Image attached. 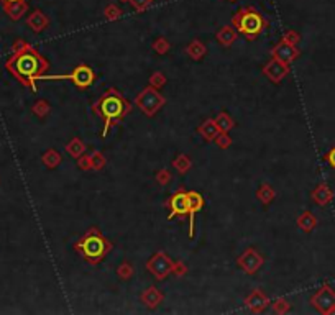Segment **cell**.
Wrapping results in <instances>:
<instances>
[{
  "label": "cell",
  "mask_w": 335,
  "mask_h": 315,
  "mask_svg": "<svg viewBox=\"0 0 335 315\" xmlns=\"http://www.w3.org/2000/svg\"><path fill=\"white\" fill-rule=\"evenodd\" d=\"M41 81H71L77 89L85 90L90 89L97 81L95 71L89 64H77L69 74H55V76H43Z\"/></svg>",
  "instance_id": "5"
},
{
  "label": "cell",
  "mask_w": 335,
  "mask_h": 315,
  "mask_svg": "<svg viewBox=\"0 0 335 315\" xmlns=\"http://www.w3.org/2000/svg\"><path fill=\"white\" fill-rule=\"evenodd\" d=\"M312 307L322 315L335 313V291L330 284H322L311 297Z\"/></svg>",
  "instance_id": "7"
},
{
  "label": "cell",
  "mask_w": 335,
  "mask_h": 315,
  "mask_svg": "<svg viewBox=\"0 0 335 315\" xmlns=\"http://www.w3.org/2000/svg\"><path fill=\"white\" fill-rule=\"evenodd\" d=\"M66 153H68L71 158H74V160H77L79 156H82L85 153V143L79 136H74L68 144H66Z\"/></svg>",
  "instance_id": "24"
},
{
  "label": "cell",
  "mask_w": 335,
  "mask_h": 315,
  "mask_svg": "<svg viewBox=\"0 0 335 315\" xmlns=\"http://www.w3.org/2000/svg\"><path fill=\"white\" fill-rule=\"evenodd\" d=\"M271 307H273V312L274 313H279V315H282V313H288L289 310H291V304L284 299V297H278L276 300H273L271 302Z\"/></svg>",
  "instance_id": "33"
},
{
  "label": "cell",
  "mask_w": 335,
  "mask_h": 315,
  "mask_svg": "<svg viewBox=\"0 0 335 315\" xmlns=\"http://www.w3.org/2000/svg\"><path fill=\"white\" fill-rule=\"evenodd\" d=\"M166 81H168L166 76H164L163 72H160V71H156V72H153V74L150 76V85H151V87L158 89V90L166 85Z\"/></svg>",
  "instance_id": "34"
},
{
  "label": "cell",
  "mask_w": 335,
  "mask_h": 315,
  "mask_svg": "<svg viewBox=\"0 0 335 315\" xmlns=\"http://www.w3.org/2000/svg\"><path fill=\"white\" fill-rule=\"evenodd\" d=\"M269 55H271V58L278 59V61L291 66V64L296 61V59L301 56V51H299L298 46L289 44V43H286V41H279V43L271 49V52H269Z\"/></svg>",
  "instance_id": "12"
},
{
  "label": "cell",
  "mask_w": 335,
  "mask_h": 315,
  "mask_svg": "<svg viewBox=\"0 0 335 315\" xmlns=\"http://www.w3.org/2000/svg\"><path fill=\"white\" fill-rule=\"evenodd\" d=\"M197 133H199L206 141H214L215 136L219 135L220 131H219V128H217L214 118H207V120H204L199 127H197Z\"/></svg>",
  "instance_id": "20"
},
{
  "label": "cell",
  "mask_w": 335,
  "mask_h": 315,
  "mask_svg": "<svg viewBox=\"0 0 335 315\" xmlns=\"http://www.w3.org/2000/svg\"><path fill=\"white\" fill-rule=\"evenodd\" d=\"M164 103H166V98H164L163 94H160V90L151 87V85H148V87L141 89L140 92L136 94L135 97V105L138 109H140L141 114H145L147 117H155L158 112H160Z\"/></svg>",
  "instance_id": "6"
},
{
  "label": "cell",
  "mask_w": 335,
  "mask_h": 315,
  "mask_svg": "<svg viewBox=\"0 0 335 315\" xmlns=\"http://www.w3.org/2000/svg\"><path fill=\"white\" fill-rule=\"evenodd\" d=\"M186 55L193 59V61H196V63H199V61H202L204 58H206V55H207V48H206V44H204L201 39H193L187 46H186Z\"/></svg>",
  "instance_id": "21"
},
{
  "label": "cell",
  "mask_w": 335,
  "mask_h": 315,
  "mask_svg": "<svg viewBox=\"0 0 335 315\" xmlns=\"http://www.w3.org/2000/svg\"><path fill=\"white\" fill-rule=\"evenodd\" d=\"M296 223H298V227L302 230L304 233H311L315 230V227H317V217H315L311 210H306V212H302L298 220H296Z\"/></svg>",
  "instance_id": "22"
},
{
  "label": "cell",
  "mask_w": 335,
  "mask_h": 315,
  "mask_svg": "<svg viewBox=\"0 0 335 315\" xmlns=\"http://www.w3.org/2000/svg\"><path fill=\"white\" fill-rule=\"evenodd\" d=\"M187 265L186 262H182V261H174V265H173V273L171 274H174L176 278H184V276L187 274Z\"/></svg>",
  "instance_id": "38"
},
{
  "label": "cell",
  "mask_w": 335,
  "mask_h": 315,
  "mask_svg": "<svg viewBox=\"0 0 335 315\" xmlns=\"http://www.w3.org/2000/svg\"><path fill=\"white\" fill-rule=\"evenodd\" d=\"M117 276H118V278H120L122 281H130V279L135 276V268H133V265H131V262H128V261L120 262V265H118V268H117Z\"/></svg>",
  "instance_id": "28"
},
{
  "label": "cell",
  "mask_w": 335,
  "mask_h": 315,
  "mask_svg": "<svg viewBox=\"0 0 335 315\" xmlns=\"http://www.w3.org/2000/svg\"><path fill=\"white\" fill-rule=\"evenodd\" d=\"M189 197V236L194 238V219L196 214L204 207V197L197 190H187Z\"/></svg>",
  "instance_id": "14"
},
{
  "label": "cell",
  "mask_w": 335,
  "mask_h": 315,
  "mask_svg": "<svg viewBox=\"0 0 335 315\" xmlns=\"http://www.w3.org/2000/svg\"><path fill=\"white\" fill-rule=\"evenodd\" d=\"M163 300H164V294L155 286H150L141 292V302L150 310H155L156 307H160Z\"/></svg>",
  "instance_id": "15"
},
{
  "label": "cell",
  "mask_w": 335,
  "mask_h": 315,
  "mask_svg": "<svg viewBox=\"0 0 335 315\" xmlns=\"http://www.w3.org/2000/svg\"><path fill=\"white\" fill-rule=\"evenodd\" d=\"M130 4L133 5V9L136 12H145L148 10L151 4H153V0H130Z\"/></svg>",
  "instance_id": "40"
},
{
  "label": "cell",
  "mask_w": 335,
  "mask_h": 315,
  "mask_svg": "<svg viewBox=\"0 0 335 315\" xmlns=\"http://www.w3.org/2000/svg\"><path fill=\"white\" fill-rule=\"evenodd\" d=\"M26 25H28L35 33H41V31H44L46 28H48L50 18L46 17L41 10H35L28 18H26Z\"/></svg>",
  "instance_id": "17"
},
{
  "label": "cell",
  "mask_w": 335,
  "mask_h": 315,
  "mask_svg": "<svg viewBox=\"0 0 335 315\" xmlns=\"http://www.w3.org/2000/svg\"><path fill=\"white\" fill-rule=\"evenodd\" d=\"M214 120H215V125H217V128H219V131H223V133H228V131L235 127L233 117H230L227 112H219Z\"/></svg>",
  "instance_id": "26"
},
{
  "label": "cell",
  "mask_w": 335,
  "mask_h": 315,
  "mask_svg": "<svg viewBox=\"0 0 335 315\" xmlns=\"http://www.w3.org/2000/svg\"><path fill=\"white\" fill-rule=\"evenodd\" d=\"M281 41H286V43H289V44L298 46V43L301 41V35H299L298 31H294V30H288L284 35H282Z\"/></svg>",
  "instance_id": "37"
},
{
  "label": "cell",
  "mask_w": 335,
  "mask_h": 315,
  "mask_svg": "<svg viewBox=\"0 0 335 315\" xmlns=\"http://www.w3.org/2000/svg\"><path fill=\"white\" fill-rule=\"evenodd\" d=\"M72 248H74V251H77L82 256L84 261H87L92 266H97L99 262L107 258V254L112 251L114 245H112L110 240H107L99 232L97 227H90L87 232L72 245Z\"/></svg>",
  "instance_id": "3"
},
{
  "label": "cell",
  "mask_w": 335,
  "mask_h": 315,
  "mask_svg": "<svg viewBox=\"0 0 335 315\" xmlns=\"http://www.w3.org/2000/svg\"><path fill=\"white\" fill-rule=\"evenodd\" d=\"M311 199L317 203L319 207H325L333 199V190L328 187L325 182H322L311 192Z\"/></svg>",
  "instance_id": "16"
},
{
  "label": "cell",
  "mask_w": 335,
  "mask_h": 315,
  "mask_svg": "<svg viewBox=\"0 0 335 315\" xmlns=\"http://www.w3.org/2000/svg\"><path fill=\"white\" fill-rule=\"evenodd\" d=\"M151 48H153V51L156 52V55L164 56V55H168V51L171 49V43H169L168 38L158 36L153 41V44H151Z\"/></svg>",
  "instance_id": "29"
},
{
  "label": "cell",
  "mask_w": 335,
  "mask_h": 315,
  "mask_svg": "<svg viewBox=\"0 0 335 315\" xmlns=\"http://www.w3.org/2000/svg\"><path fill=\"white\" fill-rule=\"evenodd\" d=\"M190 166H193V161H190V158L187 154H177L173 160V168L179 174H187Z\"/></svg>",
  "instance_id": "27"
},
{
  "label": "cell",
  "mask_w": 335,
  "mask_h": 315,
  "mask_svg": "<svg viewBox=\"0 0 335 315\" xmlns=\"http://www.w3.org/2000/svg\"><path fill=\"white\" fill-rule=\"evenodd\" d=\"M245 304L252 313H263L269 305H271V300H269L265 291H261V289H253L248 297L245 299Z\"/></svg>",
  "instance_id": "13"
},
{
  "label": "cell",
  "mask_w": 335,
  "mask_h": 315,
  "mask_svg": "<svg viewBox=\"0 0 335 315\" xmlns=\"http://www.w3.org/2000/svg\"><path fill=\"white\" fill-rule=\"evenodd\" d=\"M256 199H258L265 207H268L269 203L276 199V192H274L273 186H269L268 182H263L258 187V190H256Z\"/></svg>",
  "instance_id": "23"
},
{
  "label": "cell",
  "mask_w": 335,
  "mask_h": 315,
  "mask_svg": "<svg viewBox=\"0 0 335 315\" xmlns=\"http://www.w3.org/2000/svg\"><path fill=\"white\" fill-rule=\"evenodd\" d=\"M171 179H173V176H171V173L166 169V168H163V169H160V171H156V174H155V181L160 184V186H168V184L171 182Z\"/></svg>",
  "instance_id": "35"
},
{
  "label": "cell",
  "mask_w": 335,
  "mask_h": 315,
  "mask_svg": "<svg viewBox=\"0 0 335 315\" xmlns=\"http://www.w3.org/2000/svg\"><path fill=\"white\" fill-rule=\"evenodd\" d=\"M238 38V31H236L233 26H222V28L215 33V39L217 43L222 44L223 48H230Z\"/></svg>",
  "instance_id": "18"
},
{
  "label": "cell",
  "mask_w": 335,
  "mask_h": 315,
  "mask_svg": "<svg viewBox=\"0 0 335 315\" xmlns=\"http://www.w3.org/2000/svg\"><path fill=\"white\" fill-rule=\"evenodd\" d=\"M4 10L7 15L10 17V20L13 22H17V20L22 18L26 10H28V4L25 2V0H18V2H9V4H4Z\"/></svg>",
  "instance_id": "19"
},
{
  "label": "cell",
  "mask_w": 335,
  "mask_h": 315,
  "mask_svg": "<svg viewBox=\"0 0 335 315\" xmlns=\"http://www.w3.org/2000/svg\"><path fill=\"white\" fill-rule=\"evenodd\" d=\"M118 2H130V0H118Z\"/></svg>",
  "instance_id": "43"
},
{
  "label": "cell",
  "mask_w": 335,
  "mask_h": 315,
  "mask_svg": "<svg viewBox=\"0 0 335 315\" xmlns=\"http://www.w3.org/2000/svg\"><path fill=\"white\" fill-rule=\"evenodd\" d=\"M261 72L266 76L268 81H271L273 84H279L282 79L289 74V64H284V63L278 61V59L271 58L261 68Z\"/></svg>",
  "instance_id": "11"
},
{
  "label": "cell",
  "mask_w": 335,
  "mask_h": 315,
  "mask_svg": "<svg viewBox=\"0 0 335 315\" xmlns=\"http://www.w3.org/2000/svg\"><path fill=\"white\" fill-rule=\"evenodd\" d=\"M61 161H63V158L55 148H50L48 151H44L43 156H41V163L48 169H56L59 164H61Z\"/></svg>",
  "instance_id": "25"
},
{
  "label": "cell",
  "mask_w": 335,
  "mask_h": 315,
  "mask_svg": "<svg viewBox=\"0 0 335 315\" xmlns=\"http://www.w3.org/2000/svg\"><path fill=\"white\" fill-rule=\"evenodd\" d=\"M90 164H92V171H102L105 168L107 161H105V156L102 154V151H99V149L92 151L90 153Z\"/></svg>",
  "instance_id": "31"
},
{
  "label": "cell",
  "mask_w": 335,
  "mask_h": 315,
  "mask_svg": "<svg viewBox=\"0 0 335 315\" xmlns=\"http://www.w3.org/2000/svg\"><path fill=\"white\" fill-rule=\"evenodd\" d=\"M104 15H105V18L109 20V22H114V20H118L123 15V10L115 4H109L104 9Z\"/></svg>",
  "instance_id": "32"
},
{
  "label": "cell",
  "mask_w": 335,
  "mask_h": 315,
  "mask_svg": "<svg viewBox=\"0 0 335 315\" xmlns=\"http://www.w3.org/2000/svg\"><path fill=\"white\" fill-rule=\"evenodd\" d=\"M232 25L242 36H245L252 41V39L258 38L268 28L269 23L253 7H243V9L235 12V15L232 17Z\"/></svg>",
  "instance_id": "4"
},
{
  "label": "cell",
  "mask_w": 335,
  "mask_h": 315,
  "mask_svg": "<svg viewBox=\"0 0 335 315\" xmlns=\"http://www.w3.org/2000/svg\"><path fill=\"white\" fill-rule=\"evenodd\" d=\"M265 265V256L253 246H248L238 258H236V266L247 274H256Z\"/></svg>",
  "instance_id": "9"
},
{
  "label": "cell",
  "mask_w": 335,
  "mask_h": 315,
  "mask_svg": "<svg viewBox=\"0 0 335 315\" xmlns=\"http://www.w3.org/2000/svg\"><path fill=\"white\" fill-rule=\"evenodd\" d=\"M324 160H325V161H327V163L330 164V166L335 169V144H333V146H332L330 149H328L327 153H325Z\"/></svg>",
  "instance_id": "41"
},
{
  "label": "cell",
  "mask_w": 335,
  "mask_h": 315,
  "mask_svg": "<svg viewBox=\"0 0 335 315\" xmlns=\"http://www.w3.org/2000/svg\"><path fill=\"white\" fill-rule=\"evenodd\" d=\"M214 143H215L220 149H227V148L232 146V138H230L228 133H223V131H220V133L215 136Z\"/></svg>",
  "instance_id": "36"
},
{
  "label": "cell",
  "mask_w": 335,
  "mask_h": 315,
  "mask_svg": "<svg viewBox=\"0 0 335 315\" xmlns=\"http://www.w3.org/2000/svg\"><path fill=\"white\" fill-rule=\"evenodd\" d=\"M51 64L43 55H39L36 48L26 43L22 49L12 51V56L7 59L5 69L17 79V81L33 92H38L36 81H41L46 71H50Z\"/></svg>",
  "instance_id": "1"
},
{
  "label": "cell",
  "mask_w": 335,
  "mask_h": 315,
  "mask_svg": "<svg viewBox=\"0 0 335 315\" xmlns=\"http://www.w3.org/2000/svg\"><path fill=\"white\" fill-rule=\"evenodd\" d=\"M9 2H18V0H4V4H9Z\"/></svg>",
  "instance_id": "42"
},
{
  "label": "cell",
  "mask_w": 335,
  "mask_h": 315,
  "mask_svg": "<svg viewBox=\"0 0 335 315\" xmlns=\"http://www.w3.org/2000/svg\"><path fill=\"white\" fill-rule=\"evenodd\" d=\"M230 2H235V0H230Z\"/></svg>",
  "instance_id": "44"
},
{
  "label": "cell",
  "mask_w": 335,
  "mask_h": 315,
  "mask_svg": "<svg viewBox=\"0 0 335 315\" xmlns=\"http://www.w3.org/2000/svg\"><path fill=\"white\" fill-rule=\"evenodd\" d=\"M31 112H33V114H35L36 117H39V118H46V117L50 115V112H51V105L41 98V100H36L35 103H33Z\"/></svg>",
  "instance_id": "30"
},
{
  "label": "cell",
  "mask_w": 335,
  "mask_h": 315,
  "mask_svg": "<svg viewBox=\"0 0 335 315\" xmlns=\"http://www.w3.org/2000/svg\"><path fill=\"white\" fill-rule=\"evenodd\" d=\"M77 168L81 169V171H90L92 169V164H90V154H82V156H79L77 158Z\"/></svg>",
  "instance_id": "39"
},
{
  "label": "cell",
  "mask_w": 335,
  "mask_h": 315,
  "mask_svg": "<svg viewBox=\"0 0 335 315\" xmlns=\"http://www.w3.org/2000/svg\"><path fill=\"white\" fill-rule=\"evenodd\" d=\"M173 265H174V261L171 259L166 253H164V251H156L147 261V269H148V273L153 276L155 279L163 281V279H166L171 273H173Z\"/></svg>",
  "instance_id": "8"
},
{
  "label": "cell",
  "mask_w": 335,
  "mask_h": 315,
  "mask_svg": "<svg viewBox=\"0 0 335 315\" xmlns=\"http://www.w3.org/2000/svg\"><path fill=\"white\" fill-rule=\"evenodd\" d=\"M92 112L102 118L104 127L101 136L105 138L109 135L112 127L120 125L122 120L131 112V103L125 98V95L115 87H109L104 94L97 98V102L92 105Z\"/></svg>",
  "instance_id": "2"
},
{
  "label": "cell",
  "mask_w": 335,
  "mask_h": 315,
  "mask_svg": "<svg viewBox=\"0 0 335 315\" xmlns=\"http://www.w3.org/2000/svg\"><path fill=\"white\" fill-rule=\"evenodd\" d=\"M166 207L169 208L168 220H173V219H176V217L189 215V197H187V190L177 189L174 194H171L169 199H168V202H166Z\"/></svg>",
  "instance_id": "10"
}]
</instances>
